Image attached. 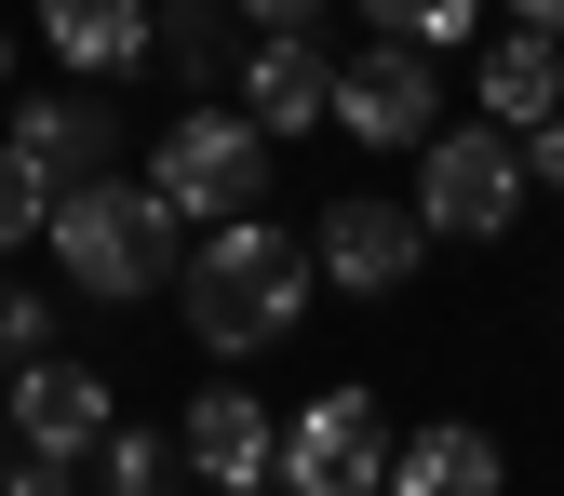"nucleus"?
I'll list each match as a JSON object with an SVG mask.
<instances>
[{"instance_id": "nucleus-1", "label": "nucleus", "mask_w": 564, "mask_h": 496, "mask_svg": "<svg viewBox=\"0 0 564 496\" xmlns=\"http://www.w3.org/2000/svg\"><path fill=\"white\" fill-rule=\"evenodd\" d=\"M310 242L282 229V216H216V229H188V255H175V322H188V349L202 363H256V349H282L310 322Z\"/></svg>"}, {"instance_id": "nucleus-2", "label": "nucleus", "mask_w": 564, "mask_h": 496, "mask_svg": "<svg viewBox=\"0 0 564 496\" xmlns=\"http://www.w3.org/2000/svg\"><path fill=\"white\" fill-rule=\"evenodd\" d=\"M41 242H54V268H67V296H95V309H149L162 282H175V255H188V216H175L149 175L95 162V175L54 188Z\"/></svg>"}, {"instance_id": "nucleus-3", "label": "nucleus", "mask_w": 564, "mask_h": 496, "mask_svg": "<svg viewBox=\"0 0 564 496\" xmlns=\"http://www.w3.org/2000/svg\"><path fill=\"white\" fill-rule=\"evenodd\" d=\"M416 216H431V242H511L524 229V134L511 121H431L416 134Z\"/></svg>"}, {"instance_id": "nucleus-4", "label": "nucleus", "mask_w": 564, "mask_h": 496, "mask_svg": "<svg viewBox=\"0 0 564 496\" xmlns=\"http://www.w3.org/2000/svg\"><path fill=\"white\" fill-rule=\"evenodd\" d=\"M269 148H282V134H269L242 95H188V108L149 134V188L175 201L188 229H216V216H242V201L269 188Z\"/></svg>"}, {"instance_id": "nucleus-5", "label": "nucleus", "mask_w": 564, "mask_h": 496, "mask_svg": "<svg viewBox=\"0 0 564 496\" xmlns=\"http://www.w3.org/2000/svg\"><path fill=\"white\" fill-rule=\"evenodd\" d=\"M310 268L336 282V296H416V268H431V216H416L403 188H336L323 229H310Z\"/></svg>"}, {"instance_id": "nucleus-6", "label": "nucleus", "mask_w": 564, "mask_h": 496, "mask_svg": "<svg viewBox=\"0 0 564 496\" xmlns=\"http://www.w3.org/2000/svg\"><path fill=\"white\" fill-rule=\"evenodd\" d=\"M431 121H444V54H431V41H390V27H377L364 54L336 67V134H364L377 162H390V148L416 162Z\"/></svg>"}, {"instance_id": "nucleus-7", "label": "nucleus", "mask_w": 564, "mask_h": 496, "mask_svg": "<svg viewBox=\"0 0 564 496\" xmlns=\"http://www.w3.org/2000/svg\"><path fill=\"white\" fill-rule=\"evenodd\" d=\"M282 483H296V496H377V483H390V403H377V389L296 403V430H282Z\"/></svg>"}, {"instance_id": "nucleus-8", "label": "nucleus", "mask_w": 564, "mask_h": 496, "mask_svg": "<svg viewBox=\"0 0 564 496\" xmlns=\"http://www.w3.org/2000/svg\"><path fill=\"white\" fill-rule=\"evenodd\" d=\"M175 456H188V483L256 496V483H282V416H269L242 376H202V389L175 403Z\"/></svg>"}, {"instance_id": "nucleus-9", "label": "nucleus", "mask_w": 564, "mask_h": 496, "mask_svg": "<svg viewBox=\"0 0 564 496\" xmlns=\"http://www.w3.org/2000/svg\"><path fill=\"white\" fill-rule=\"evenodd\" d=\"M0 403H14V443H41V456H67V470H95V443L121 430V389H108L95 363H67V349L14 363V376H0Z\"/></svg>"}, {"instance_id": "nucleus-10", "label": "nucleus", "mask_w": 564, "mask_h": 496, "mask_svg": "<svg viewBox=\"0 0 564 496\" xmlns=\"http://www.w3.org/2000/svg\"><path fill=\"white\" fill-rule=\"evenodd\" d=\"M0 148H14L41 188H67V175L121 162V108H108V95H67V81H54V95H28V108H14V134H0Z\"/></svg>"}, {"instance_id": "nucleus-11", "label": "nucleus", "mask_w": 564, "mask_h": 496, "mask_svg": "<svg viewBox=\"0 0 564 496\" xmlns=\"http://www.w3.org/2000/svg\"><path fill=\"white\" fill-rule=\"evenodd\" d=\"M242 108H256L269 134L336 121V54H323L310 27H256V41H242Z\"/></svg>"}, {"instance_id": "nucleus-12", "label": "nucleus", "mask_w": 564, "mask_h": 496, "mask_svg": "<svg viewBox=\"0 0 564 496\" xmlns=\"http://www.w3.org/2000/svg\"><path fill=\"white\" fill-rule=\"evenodd\" d=\"M41 54L67 81H121V67H149V0H28Z\"/></svg>"}, {"instance_id": "nucleus-13", "label": "nucleus", "mask_w": 564, "mask_h": 496, "mask_svg": "<svg viewBox=\"0 0 564 496\" xmlns=\"http://www.w3.org/2000/svg\"><path fill=\"white\" fill-rule=\"evenodd\" d=\"M470 95H484V121H511V134H524V121H551V108H564V41L511 14L498 41L470 54Z\"/></svg>"}, {"instance_id": "nucleus-14", "label": "nucleus", "mask_w": 564, "mask_h": 496, "mask_svg": "<svg viewBox=\"0 0 564 496\" xmlns=\"http://www.w3.org/2000/svg\"><path fill=\"white\" fill-rule=\"evenodd\" d=\"M149 54L175 81H242V0H149Z\"/></svg>"}, {"instance_id": "nucleus-15", "label": "nucleus", "mask_w": 564, "mask_h": 496, "mask_svg": "<svg viewBox=\"0 0 564 496\" xmlns=\"http://www.w3.org/2000/svg\"><path fill=\"white\" fill-rule=\"evenodd\" d=\"M484 483H498V443H484V430H457V416H444V430H403V443H390V496H484Z\"/></svg>"}, {"instance_id": "nucleus-16", "label": "nucleus", "mask_w": 564, "mask_h": 496, "mask_svg": "<svg viewBox=\"0 0 564 496\" xmlns=\"http://www.w3.org/2000/svg\"><path fill=\"white\" fill-rule=\"evenodd\" d=\"M175 470H188L175 430H108V443H95V483H108V496H162Z\"/></svg>"}, {"instance_id": "nucleus-17", "label": "nucleus", "mask_w": 564, "mask_h": 496, "mask_svg": "<svg viewBox=\"0 0 564 496\" xmlns=\"http://www.w3.org/2000/svg\"><path fill=\"white\" fill-rule=\"evenodd\" d=\"M364 27H390V41H431V54H457V41H484V0H364Z\"/></svg>"}, {"instance_id": "nucleus-18", "label": "nucleus", "mask_w": 564, "mask_h": 496, "mask_svg": "<svg viewBox=\"0 0 564 496\" xmlns=\"http://www.w3.org/2000/svg\"><path fill=\"white\" fill-rule=\"evenodd\" d=\"M41 349H54V296L0 268V376H14V363H41Z\"/></svg>"}, {"instance_id": "nucleus-19", "label": "nucleus", "mask_w": 564, "mask_h": 496, "mask_svg": "<svg viewBox=\"0 0 564 496\" xmlns=\"http://www.w3.org/2000/svg\"><path fill=\"white\" fill-rule=\"evenodd\" d=\"M41 216H54V188H41L14 148H0V255H14V242H41Z\"/></svg>"}, {"instance_id": "nucleus-20", "label": "nucleus", "mask_w": 564, "mask_h": 496, "mask_svg": "<svg viewBox=\"0 0 564 496\" xmlns=\"http://www.w3.org/2000/svg\"><path fill=\"white\" fill-rule=\"evenodd\" d=\"M524 188H564V108L524 121Z\"/></svg>"}, {"instance_id": "nucleus-21", "label": "nucleus", "mask_w": 564, "mask_h": 496, "mask_svg": "<svg viewBox=\"0 0 564 496\" xmlns=\"http://www.w3.org/2000/svg\"><path fill=\"white\" fill-rule=\"evenodd\" d=\"M242 27H323V0H242Z\"/></svg>"}, {"instance_id": "nucleus-22", "label": "nucleus", "mask_w": 564, "mask_h": 496, "mask_svg": "<svg viewBox=\"0 0 564 496\" xmlns=\"http://www.w3.org/2000/svg\"><path fill=\"white\" fill-rule=\"evenodd\" d=\"M511 14H524V27H551V41H564V0H511Z\"/></svg>"}, {"instance_id": "nucleus-23", "label": "nucleus", "mask_w": 564, "mask_h": 496, "mask_svg": "<svg viewBox=\"0 0 564 496\" xmlns=\"http://www.w3.org/2000/svg\"><path fill=\"white\" fill-rule=\"evenodd\" d=\"M0 95H14V27H0Z\"/></svg>"}, {"instance_id": "nucleus-24", "label": "nucleus", "mask_w": 564, "mask_h": 496, "mask_svg": "<svg viewBox=\"0 0 564 496\" xmlns=\"http://www.w3.org/2000/svg\"><path fill=\"white\" fill-rule=\"evenodd\" d=\"M0 443H14V403H0Z\"/></svg>"}]
</instances>
